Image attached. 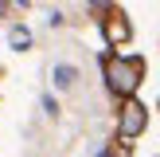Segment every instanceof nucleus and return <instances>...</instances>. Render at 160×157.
I'll return each instance as SVG.
<instances>
[{"instance_id":"obj_1","label":"nucleus","mask_w":160,"mask_h":157,"mask_svg":"<svg viewBox=\"0 0 160 157\" xmlns=\"http://www.w3.org/2000/svg\"><path fill=\"white\" fill-rule=\"evenodd\" d=\"M102 67H106V86L121 98H129L141 86V71H145L141 59H102Z\"/></svg>"},{"instance_id":"obj_2","label":"nucleus","mask_w":160,"mask_h":157,"mask_svg":"<svg viewBox=\"0 0 160 157\" xmlns=\"http://www.w3.org/2000/svg\"><path fill=\"white\" fill-rule=\"evenodd\" d=\"M145 126H148V110L141 106V102H133V98H129V102L121 106V122H117L121 138H125V141H129V138H137Z\"/></svg>"},{"instance_id":"obj_3","label":"nucleus","mask_w":160,"mask_h":157,"mask_svg":"<svg viewBox=\"0 0 160 157\" xmlns=\"http://www.w3.org/2000/svg\"><path fill=\"white\" fill-rule=\"evenodd\" d=\"M106 39H109V43H125V39H129V20H125L121 12H109L106 16Z\"/></svg>"},{"instance_id":"obj_4","label":"nucleus","mask_w":160,"mask_h":157,"mask_svg":"<svg viewBox=\"0 0 160 157\" xmlns=\"http://www.w3.org/2000/svg\"><path fill=\"white\" fill-rule=\"evenodd\" d=\"M51 78H55V86H59V90H70V86H74V78H78V71L70 67V63H55Z\"/></svg>"},{"instance_id":"obj_5","label":"nucleus","mask_w":160,"mask_h":157,"mask_svg":"<svg viewBox=\"0 0 160 157\" xmlns=\"http://www.w3.org/2000/svg\"><path fill=\"white\" fill-rule=\"evenodd\" d=\"M8 43H12L16 51H28V47H31V31H28V28H12V35H8Z\"/></svg>"},{"instance_id":"obj_6","label":"nucleus","mask_w":160,"mask_h":157,"mask_svg":"<svg viewBox=\"0 0 160 157\" xmlns=\"http://www.w3.org/2000/svg\"><path fill=\"white\" fill-rule=\"evenodd\" d=\"M109 157H129V141H121V145H117V149H113Z\"/></svg>"},{"instance_id":"obj_7","label":"nucleus","mask_w":160,"mask_h":157,"mask_svg":"<svg viewBox=\"0 0 160 157\" xmlns=\"http://www.w3.org/2000/svg\"><path fill=\"white\" fill-rule=\"evenodd\" d=\"M90 4L98 8V12H106V8H109V0H90Z\"/></svg>"}]
</instances>
